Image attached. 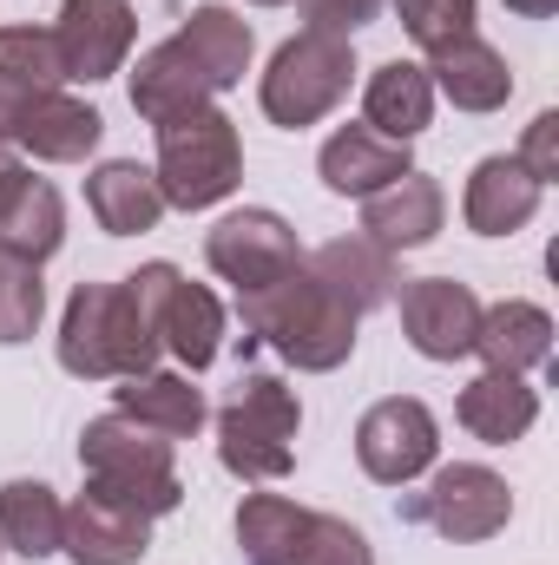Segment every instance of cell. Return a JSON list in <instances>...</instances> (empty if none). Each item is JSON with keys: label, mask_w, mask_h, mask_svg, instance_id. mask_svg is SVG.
<instances>
[{"label": "cell", "mask_w": 559, "mask_h": 565, "mask_svg": "<svg viewBox=\"0 0 559 565\" xmlns=\"http://www.w3.org/2000/svg\"><path fill=\"white\" fill-rule=\"evenodd\" d=\"M382 7H389V0H296V13H303L316 33H342V40H349L356 26H369Z\"/></svg>", "instance_id": "cell-34"}, {"label": "cell", "mask_w": 559, "mask_h": 565, "mask_svg": "<svg viewBox=\"0 0 559 565\" xmlns=\"http://www.w3.org/2000/svg\"><path fill=\"white\" fill-rule=\"evenodd\" d=\"M441 217H447V191L434 178H421V171H409V178H395V184H382V191L362 198V237L382 244L389 257L434 244Z\"/></svg>", "instance_id": "cell-15"}, {"label": "cell", "mask_w": 559, "mask_h": 565, "mask_svg": "<svg viewBox=\"0 0 559 565\" xmlns=\"http://www.w3.org/2000/svg\"><path fill=\"white\" fill-rule=\"evenodd\" d=\"M389 7L402 13V33L415 40L421 53H434V46L474 33V7L481 0H389Z\"/></svg>", "instance_id": "cell-33"}, {"label": "cell", "mask_w": 559, "mask_h": 565, "mask_svg": "<svg viewBox=\"0 0 559 565\" xmlns=\"http://www.w3.org/2000/svg\"><path fill=\"white\" fill-rule=\"evenodd\" d=\"M461 427L487 447H514L527 427L540 422V388H527V375H507V369H481L461 402H454Z\"/></svg>", "instance_id": "cell-21"}, {"label": "cell", "mask_w": 559, "mask_h": 565, "mask_svg": "<svg viewBox=\"0 0 559 565\" xmlns=\"http://www.w3.org/2000/svg\"><path fill=\"white\" fill-rule=\"evenodd\" d=\"M158 329H151V309L139 302V289L119 282H80L66 296V316H60V369L80 375V382H126L158 369Z\"/></svg>", "instance_id": "cell-2"}, {"label": "cell", "mask_w": 559, "mask_h": 565, "mask_svg": "<svg viewBox=\"0 0 559 565\" xmlns=\"http://www.w3.org/2000/svg\"><path fill=\"white\" fill-rule=\"evenodd\" d=\"M204 106H211V79L191 60V46L178 33L158 40V46H145L139 66H133V113H139L145 126H171V119L204 113Z\"/></svg>", "instance_id": "cell-14"}, {"label": "cell", "mask_w": 559, "mask_h": 565, "mask_svg": "<svg viewBox=\"0 0 559 565\" xmlns=\"http://www.w3.org/2000/svg\"><path fill=\"white\" fill-rule=\"evenodd\" d=\"M204 264L224 282H238V296H244V289H264V282L289 277L303 264V244H296V231L283 224L277 211H257L251 204V211H231L204 237Z\"/></svg>", "instance_id": "cell-10"}, {"label": "cell", "mask_w": 559, "mask_h": 565, "mask_svg": "<svg viewBox=\"0 0 559 565\" xmlns=\"http://www.w3.org/2000/svg\"><path fill=\"white\" fill-rule=\"evenodd\" d=\"M540 184H559V113H540L534 126H527V139H520V151H514Z\"/></svg>", "instance_id": "cell-35"}, {"label": "cell", "mask_w": 559, "mask_h": 565, "mask_svg": "<svg viewBox=\"0 0 559 565\" xmlns=\"http://www.w3.org/2000/svg\"><path fill=\"white\" fill-rule=\"evenodd\" d=\"M178 40H184V46H191V60L204 66L211 93L238 86V79L251 73V53H257L251 20H244V13H231V7H218V0L191 7V13H184V26H178Z\"/></svg>", "instance_id": "cell-26"}, {"label": "cell", "mask_w": 559, "mask_h": 565, "mask_svg": "<svg viewBox=\"0 0 559 565\" xmlns=\"http://www.w3.org/2000/svg\"><path fill=\"white\" fill-rule=\"evenodd\" d=\"M0 546L20 559H53L66 546V500L46 480H7L0 487Z\"/></svg>", "instance_id": "cell-27"}, {"label": "cell", "mask_w": 559, "mask_h": 565, "mask_svg": "<svg viewBox=\"0 0 559 565\" xmlns=\"http://www.w3.org/2000/svg\"><path fill=\"white\" fill-rule=\"evenodd\" d=\"M434 454H441V427H434V415L421 408L415 395H389V402H376L356 422V460H362V473L376 487L421 480L434 467Z\"/></svg>", "instance_id": "cell-9"}, {"label": "cell", "mask_w": 559, "mask_h": 565, "mask_svg": "<svg viewBox=\"0 0 559 565\" xmlns=\"http://www.w3.org/2000/svg\"><path fill=\"white\" fill-rule=\"evenodd\" d=\"M119 415L126 422L151 427L165 440H184L204 427V395L191 388V375H165V369H145V375H126V388H113Z\"/></svg>", "instance_id": "cell-28"}, {"label": "cell", "mask_w": 559, "mask_h": 565, "mask_svg": "<svg viewBox=\"0 0 559 565\" xmlns=\"http://www.w3.org/2000/svg\"><path fill=\"white\" fill-rule=\"evenodd\" d=\"M540 198H547V184H540L514 151H494V158L474 164V178H467V191H461V217H467L474 237H514V231L534 224Z\"/></svg>", "instance_id": "cell-13"}, {"label": "cell", "mask_w": 559, "mask_h": 565, "mask_svg": "<svg viewBox=\"0 0 559 565\" xmlns=\"http://www.w3.org/2000/svg\"><path fill=\"white\" fill-rule=\"evenodd\" d=\"M428 119H434V79H428V66L389 60V66L369 73V86H362V126L369 132H382V139H395V145H415L428 132Z\"/></svg>", "instance_id": "cell-23"}, {"label": "cell", "mask_w": 559, "mask_h": 565, "mask_svg": "<svg viewBox=\"0 0 559 565\" xmlns=\"http://www.w3.org/2000/svg\"><path fill=\"white\" fill-rule=\"evenodd\" d=\"M99 139H106L99 106L73 99L66 86L40 93V99L13 119V132H7V145H20V151H33V158H46V164H80V158L99 151Z\"/></svg>", "instance_id": "cell-16"}, {"label": "cell", "mask_w": 559, "mask_h": 565, "mask_svg": "<svg viewBox=\"0 0 559 565\" xmlns=\"http://www.w3.org/2000/svg\"><path fill=\"white\" fill-rule=\"evenodd\" d=\"M303 526H309V507H296L283 493H244V507H238V553H244V565H296Z\"/></svg>", "instance_id": "cell-29"}, {"label": "cell", "mask_w": 559, "mask_h": 565, "mask_svg": "<svg viewBox=\"0 0 559 565\" xmlns=\"http://www.w3.org/2000/svg\"><path fill=\"white\" fill-rule=\"evenodd\" d=\"M474 355L487 369H507V375H527V369H547L553 362V316L540 302H494L481 309V329H474Z\"/></svg>", "instance_id": "cell-22"}, {"label": "cell", "mask_w": 559, "mask_h": 565, "mask_svg": "<svg viewBox=\"0 0 559 565\" xmlns=\"http://www.w3.org/2000/svg\"><path fill=\"white\" fill-rule=\"evenodd\" d=\"M60 244H66V204H60V191L46 178H27V191L0 217V250L27 257V264H46Z\"/></svg>", "instance_id": "cell-30"}, {"label": "cell", "mask_w": 559, "mask_h": 565, "mask_svg": "<svg viewBox=\"0 0 559 565\" xmlns=\"http://www.w3.org/2000/svg\"><path fill=\"white\" fill-rule=\"evenodd\" d=\"M126 282L139 289V302L151 309L158 349H171L191 375L218 362V349H224V302L204 282H191L178 264H139Z\"/></svg>", "instance_id": "cell-8"}, {"label": "cell", "mask_w": 559, "mask_h": 565, "mask_svg": "<svg viewBox=\"0 0 559 565\" xmlns=\"http://www.w3.org/2000/svg\"><path fill=\"white\" fill-rule=\"evenodd\" d=\"M316 171H323V184H329L336 198H369V191L409 178L415 158H409V145L382 139V132H369V126H336V132L323 139V151H316Z\"/></svg>", "instance_id": "cell-19"}, {"label": "cell", "mask_w": 559, "mask_h": 565, "mask_svg": "<svg viewBox=\"0 0 559 565\" xmlns=\"http://www.w3.org/2000/svg\"><path fill=\"white\" fill-rule=\"evenodd\" d=\"M296 427H303V402L283 375L244 369L231 402L218 408V460L238 480H283L296 467Z\"/></svg>", "instance_id": "cell-4"}, {"label": "cell", "mask_w": 559, "mask_h": 565, "mask_svg": "<svg viewBox=\"0 0 559 565\" xmlns=\"http://www.w3.org/2000/svg\"><path fill=\"white\" fill-rule=\"evenodd\" d=\"M296 565H376V546H369V533L349 526L342 513H309L303 546H296Z\"/></svg>", "instance_id": "cell-32"}, {"label": "cell", "mask_w": 559, "mask_h": 565, "mask_svg": "<svg viewBox=\"0 0 559 565\" xmlns=\"http://www.w3.org/2000/svg\"><path fill=\"white\" fill-rule=\"evenodd\" d=\"M80 467H86V487L139 520H165L184 507V487H178V467H171V440L151 434V427L126 422L119 408L86 422L80 434Z\"/></svg>", "instance_id": "cell-3"}, {"label": "cell", "mask_w": 559, "mask_h": 565, "mask_svg": "<svg viewBox=\"0 0 559 565\" xmlns=\"http://www.w3.org/2000/svg\"><path fill=\"white\" fill-rule=\"evenodd\" d=\"M20 191H27V164H20V151H13V145L0 139V217L13 211V198H20Z\"/></svg>", "instance_id": "cell-36"}, {"label": "cell", "mask_w": 559, "mask_h": 565, "mask_svg": "<svg viewBox=\"0 0 559 565\" xmlns=\"http://www.w3.org/2000/svg\"><path fill=\"white\" fill-rule=\"evenodd\" d=\"M46 33H53L60 73L93 86V79H113L126 66V53L139 40V13L126 0H66Z\"/></svg>", "instance_id": "cell-11"}, {"label": "cell", "mask_w": 559, "mask_h": 565, "mask_svg": "<svg viewBox=\"0 0 559 565\" xmlns=\"http://www.w3.org/2000/svg\"><path fill=\"white\" fill-rule=\"evenodd\" d=\"M349 86H356V46L342 33L303 26V33H289L277 53H271L264 79H257V99H264V119L271 126L303 132V126L329 119L349 99Z\"/></svg>", "instance_id": "cell-5"}, {"label": "cell", "mask_w": 559, "mask_h": 565, "mask_svg": "<svg viewBox=\"0 0 559 565\" xmlns=\"http://www.w3.org/2000/svg\"><path fill=\"white\" fill-rule=\"evenodd\" d=\"M474 329H481V296L461 277H421L402 289V335L428 362H461L474 355Z\"/></svg>", "instance_id": "cell-12"}, {"label": "cell", "mask_w": 559, "mask_h": 565, "mask_svg": "<svg viewBox=\"0 0 559 565\" xmlns=\"http://www.w3.org/2000/svg\"><path fill=\"white\" fill-rule=\"evenodd\" d=\"M86 211L99 217L106 237H145L165 217V191H158V178L145 171L139 158H106L86 178Z\"/></svg>", "instance_id": "cell-24"}, {"label": "cell", "mask_w": 559, "mask_h": 565, "mask_svg": "<svg viewBox=\"0 0 559 565\" xmlns=\"http://www.w3.org/2000/svg\"><path fill=\"white\" fill-rule=\"evenodd\" d=\"M238 316H244L251 342L277 349L283 362L303 369V375L342 369V362L356 355V322H362V316H349V309L323 289V277H316L309 264H296L289 277L264 282V289H244V296H238Z\"/></svg>", "instance_id": "cell-1"}, {"label": "cell", "mask_w": 559, "mask_h": 565, "mask_svg": "<svg viewBox=\"0 0 559 565\" xmlns=\"http://www.w3.org/2000/svg\"><path fill=\"white\" fill-rule=\"evenodd\" d=\"M402 520L415 526H434L447 546H481L494 533H507L514 520V493L494 467H474V460H454L428 480V493H409L402 500Z\"/></svg>", "instance_id": "cell-7"}, {"label": "cell", "mask_w": 559, "mask_h": 565, "mask_svg": "<svg viewBox=\"0 0 559 565\" xmlns=\"http://www.w3.org/2000/svg\"><path fill=\"white\" fill-rule=\"evenodd\" d=\"M53 86H66L60 53H53V33L46 26H0V139Z\"/></svg>", "instance_id": "cell-25"}, {"label": "cell", "mask_w": 559, "mask_h": 565, "mask_svg": "<svg viewBox=\"0 0 559 565\" xmlns=\"http://www.w3.org/2000/svg\"><path fill=\"white\" fill-rule=\"evenodd\" d=\"M428 79L454 113H500L514 99V73L500 60V46H487L481 33H461L447 46L428 53Z\"/></svg>", "instance_id": "cell-17"}, {"label": "cell", "mask_w": 559, "mask_h": 565, "mask_svg": "<svg viewBox=\"0 0 559 565\" xmlns=\"http://www.w3.org/2000/svg\"><path fill=\"white\" fill-rule=\"evenodd\" d=\"M303 264L323 277V289H329L349 316H369V309L395 302V289H402L395 257H389L382 244H369V237H329V244H316Z\"/></svg>", "instance_id": "cell-18"}, {"label": "cell", "mask_w": 559, "mask_h": 565, "mask_svg": "<svg viewBox=\"0 0 559 565\" xmlns=\"http://www.w3.org/2000/svg\"><path fill=\"white\" fill-rule=\"evenodd\" d=\"M73 565H139L151 553V520L99 500L93 487L66 507V546H60Z\"/></svg>", "instance_id": "cell-20"}, {"label": "cell", "mask_w": 559, "mask_h": 565, "mask_svg": "<svg viewBox=\"0 0 559 565\" xmlns=\"http://www.w3.org/2000/svg\"><path fill=\"white\" fill-rule=\"evenodd\" d=\"M46 316V282H40V264L27 257H7L0 250V342H27Z\"/></svg>", "instance_id": "cell-31"}, {"label": "cell", "mask_w": 559, "mask_h": 565, "mask_svg": "<svg viewBox=\"0 0 559 565\" xmlns=\"http://www.w3.org/2000/svg\"><path fill=\"white\" fill-rule=\"evenodd\" d=\"M158 191H165V211H211L238 191L244 178V139L231 126V113L204 106V113H184L171 126H158V164H151Z\"/></svg>", "instance_id": "cell-6"}, {"label": "cell", "mask_w": 559, "mask_h": 565, "mask_svg": "<svg viewBox=\"0 0 559 565\" xmlns=\"http://www.w3.org/2000/svg\"><path fill=\"white\" fill-rule=\"evenodd\" d=\"M251 7H283V0H251Z\"/></svg>", "instance_id": "cell-38"}, {"label": "cell", "mask_w": 559, "mask_h": 565, "mask_svg": "<svg viewBox=\"0 0 559 565\" xmlns=\"http://www.w3.org/2000/svg\"><path fill=\"white\" fill-rule=\"evenodd\" d=\"M514 13H527V20H547V13H559V0H507Z\"/></svg>", "instance_id": "cell-37"}]
</instances>
